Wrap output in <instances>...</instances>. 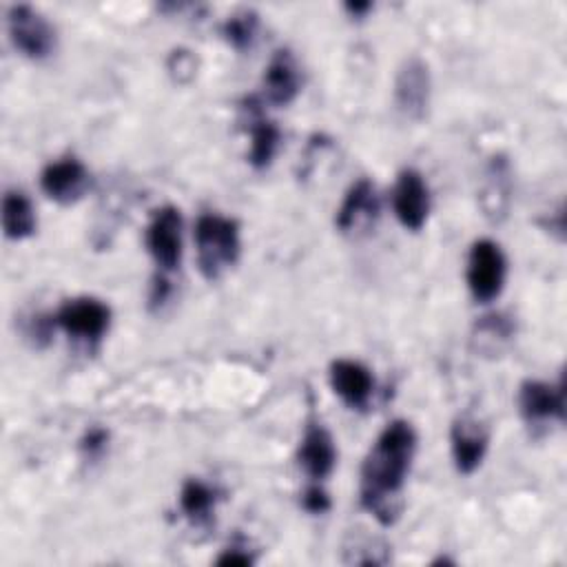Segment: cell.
<instances>
[{"label":"cell","instance_id":"9","mask_svg":"<svg viewBox=\"0 0 567 567\" xmlns=\"http://www.w3.org/2000/svg\"><path fill=\"white\" fill-rule=\"evenodd\" d=\"M489 434L485 425L472 416H461L452 423L450 447L454 465L461 474H472L485 458Z\"/></svg>","mask_w":567,"mask_h":567},{"label":"cell","instance_id":"12","mask_svg":"<svg viewBox=\"0 0 567 567\" xmlns=\"http://www.w3.org/2000/svg\"><path fill=\"white\" fill-rule=\"evenodd\" d=\"M330 385L348 408L363 410L372 396L374 379L363 363L352 359H337L330 365Z\"/></svg>","mask_w":567,"mask_h":567},{"label":"cell","instance_id":"5","mask_svg":"<svg viewBox=\"0 0 567 567\" xmlns=\"http://www.w3.org/2000/svg\"><path fill=\"white\" fill-rule=\"evenodd\" d=\"M146 248L159 270L171 272L182 257V215L175 206H162L146 226Z\"/></svg>","mask_w":567,"mask_h":567},{"label":"cell","instance_id":"19","mask_svg":"<svg viewBox=\"0 0 567 567\" xmlns=\"http://www.w3.org/2000/svg\"><path fill=\"white\" fill-rule=\"evenodd\" d=\"M255 31H257V16L252 11H241V13H235L230 16L224 27H221V33L224 38L239 51L248 49L255 40Z\"/></svg>","mask_w":567,"mask_h":567},{"label":"cell","instance_id":"23","mask_svg":"<svg viewBox=\"0 0 567 567\" xmlns=\"http://www.w3.org/2000/svg\"><path fill=\"white\" fill-rule=\"evenodd\" d=\"M252 556L248 551H244L241 547H228L219 558L217 565H250Z\"/></svg>","mask_w":567,"mask_h":567},{"label":"cell","instance_id":"7","mask_svg":"<svg viewBox=\"0 0 567 567\" xmlns=\"http://www.w3.org/2000/svg\"><path fill=\"white\" fill-rule=\"evenodd\" d=\"M392 208L396 219L410 228L421 230L430 213V190L421 173L405 168L399 173L392 188Z\"/></svg>","mask_w":567,"mask_h":567},{"label":"cell","instance_id":"13","mask_svg":"<svg viewBox=\"0 0 567 567\" xmlns=\"http://www.w3.org/2000/svg\"><path fill=\"white\" fill-rule=\"evenodd\" d=\"M518 408L523 419L529 423H543L551 419L563 421L565 416L563 388L547 381L527 379L518 390Z\"/></svg>","mask_w":567,"mask_h":567},{"label":"cell","instance_id":"14","mask_svg":"<svg viewBox=\"0 0 567 567\" xmlns=\"http://www.w3.org/2000/svg\"><path fill=\"white\" fill-rule=\"evenodd\" d=\"M377 215H379V199H377L374 184L370 179H359L346 193L337 210L334 224L341 233H357L368 228L377 219Z\"/></svg>","mask_w":567,"mask_h":567},{"label":"cell","instance_id":"1","mask_svg":"<svg viewBox=\"0 0 567 567\" xmlns=\"http://www.w3.org/2000/svg\"><path fill=\"white\" fill-rule=\"evenodd\" d=\"M416 452V432L408 421L388 423L361 465V505L392 525L401 512V492Z\"/></svg>","mask_w":567,"mask_h":567},{"label":"cell","instance_id":"3","mask_svg":"<svg viewBox=\"0 0 567 567\" xmlns=\"http://www.w3.org/2000/svg\"><path fill=\"white\" fill-rule=\"evenodd\" d=\"M507 261L501 246L492 239H478L467 255V288L481 303L496 299L505 286Z\"/></svg>","mask_w":567,"mask_h":567},{"label":"cell","instance_id":"16","mask_svg":"<svg viewBox=\"0 0 567 567\" xmlns=\"http://www.w3.org/2000/svg\"><path fill=\"white\" fill-rule=\"evenodd\" d=\"M248 111L252 113V120H250V151H248V162L255 166V168H266L270 166L277 148H279V142H281V133L277 128L275 122L266 120L259 115L257 111V104L255 100H248Z\"/></svg>","mask_w":567,"mask_h":567},{"label":"cell","instance_id":"22","mask_svg":"<svg viewBox=\"0 0 567 567\" xmlns=\"http://www.w3.org/2000/svg\"><path fill=\"white\" fill-rule=\"evenodd\" d=\"M301 507L310 514H323L330 509V496L319 485H310L301 496Z\"/></svg>","mask_w":567,"mask_h":567},{"label":"cell","instance_id":"8","mask_svg":"<svg viewBox=\"0 0 567 567\" xmlns=\"http://www.w3.org/2000/svg\"><path fill=\"white\" fill-rule=\"evenodd\" d=\"M394 104L410 120L425 115L430 104V71L421 58H410L401 64L394 80Z\"/></svg>","mask_w":567,"mask_h":567},{"label":"cell","instance_id":"18","mask_svg":"<svg viewBox=\"0 0 567 567\" xmlns=\"http://www.w3.org/2000/svg\"><path fill=\"white\" fill-rule=\"evenodd\" d=\"M215 503H217V492L197 478L186 481L179 492L182 514L190 523H206L215 509Z\"/></svg>","mask_w":567,"mask_h":567},{"label":"cell","instance_id":"6","mask_svg":"<svg viewBox=\"0 0 567 567\" xmlns=\"http://www.w3.org/2000/svg\"><path fill=\"white\" fill-rule=\"evenodd\" d=\"M53 323L80 341H100L111 323V310L100 299L78 297L60 306Z\"/></svg>","mask_w":567,"mask_h":567},{"label":"cell","instance_id":"20","mask_svg":"<svg viewBox=\"0 0 567 567\" xmlns=\"http://www.w3.org/2000/svg\"><path fill=\"white\" fill-rule=\"evenodd\" d=\"M512 334V323L503 317V315H489V317H483L481 323L476 326V339L481 343V348H485V343L489 341V350H494V341L501 343V341H507Z\"/></svg>","mask_w":567,"mask_h":567},{"label":"cell","instance_id":"15","mask_svg":"<svg viewBox=\"0 0 567 567\" xmlns=\"http://www.w3.org/2000/svg\"><path fill=\"white\" fill-rule=\"evenodd\" d=\"M301 89V78L295 58L288 49H279L264 71V95L270 104H290Z\"/></svg>","mask_w":567,"mask_h":567},{"label":"cell","instance_id":"24","mask_svg":"<svg viewBox=\"0 0 567 567\" xmlns=\"http://www.w3.org/2000/svg\"><path fill=\"white\" fill-rule=\"evenodd\" d=\"M370 7H372L370 2H348V4H346V9H348L350 13H354V16H363Z\"/></svg>","mask_w":567,"mask_h":567},{"label":"cell","instance_id":"4","mask_svg":"<svg viewBox=\"0 0 567 567\" xmlns=\"http://www.w3.org/2000/svg\"><path fill=\"white\" fill-rule=\"evenodd\" d=\"M7 27L13 47L31 60H42L55 49L53 27L29 4H13L7 13Z\"/></svg>","mask_w":567,"mask_h":567},{"label":"cell","instance_id":"21","mask_svg":"<svg viewBox=\"0 0 567 567\" xmlns=\"http://www.w3.org/2000/svg\"><path fill=\"white\" fill-rule=\"evenodd\" d=\"M109 443V432L104 427H89L80 441V450L84 452V456L95 458L106 450Z\"/></svg>","mask_w":567,"mask_h":567},{"label":"cell","instance_id":"10","mask_svg":"<svg viewBox=\"0 0 567 567\" xmlns=\"http://www.w3.org/2000/svg\"><path fill=\"white\" fill-rule=\"evenodd\" d=\"M40 186L51 199L60 204H71L84 195L89 186V171L80 159L62 157L44 166L40 175Z\"/></svg>","mask_w":567,"mask_h":567},{"label":"cell","instance_id":"2","mask_svg":"<svg viewBox=\"0 0 567 567\" xmlns=\"http://www.w3.org/2000/svg\"><path fill=\"white\" fill-rule=\"evenodd\" d=\"M197 266L206 279H217L239 257V226L235 219L206 213L195 224Z\"/></svg>","mask_w":567,"mask_h":567},{"label":"cell","instance_id":"17","mask_svg":"<svg viewBox=\"0 0 567 567\" xmlns=\"http://www.w3.org/2000/svg\"><path fill=\"white\" fill-rule=\"evenodd\" d=\"M35 210L29 197L20 190H9L2 197V228L9 239H27L35 230Z\"/></svg>","mask_w":567,"mask_h":567},{"label":"cell","instance_id":"11","mask_svg":"<svg viewBox=\"0 0 567 567\" xmlns=\"http://www.w3.org/2000/svg\"><path fill=\"white\" fill-rule=\"evenodd\" d=\"M297 463L312 481H321L334 470V463H337L334 439L319 421H310L306 425L299 450H297Z\"/></svg>","mask_w":567,"mask_h":567}]
</instances>
